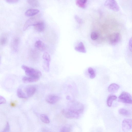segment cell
<instances>
[{
	"mask_svg": "<svg viewBox=\"0 0 132 132\" xmlns=\"http://www.w3.org/2000/svg\"><path fill=\"white\" fill-rule=\"evenodd\" d=\"M87 1L85 0H77L76 1V3L79 7L84 9L87 7Z\"/></svg>",
	"mask_w": 132,
	"mask_h": 132,
	"instance_id": "18",
	"label": "cell"
},
{
	"mask_svg": "<svg viewBox=\"0 0 132 132\" xmlns=\"http://www.w3.org/2000/svg\"><path fill=\"white\" fill-rule=\"evenodd\" d=\"M119 88V86L116 83H113L109 86L108 90L111 93H114L117 92Z\"/></svg>",
	"mask_w": 132,
	"mask_h": 132,
	"instance_id": "14",
	"label": "cell"
},
{
	"mask_svg": "<svg viewBox=\"0 0 132 132\" xmlns=\"http://www.w3.org/2000/svg\"><path fill=\"white\" fill-rule=\"evenodd\" d=\"M118 101L120 102L132 104V96L128 93L127 92H123L119 96Z\"/></svg>",
	"mask_w": 132,
	"mask_h": 132,
	"instance_id": "3",
	"label": "cell"
},
{
	"mask_svg": "<svg viewBox=\"0 0 132 132\" xmlns=\"http://www.w3.org/2000/svg\"><path fill=\"white\" fill-rule=\"evenodd\" d=\"M72 129L71 128L67 127H64L60 129V132H71Z\"/></svg>",
	"mask_w": 132,
	"mask_h": 132,
	"instance_id": "27",
	"label": "cell"
},
{
	"mask_svg": "<svg viewBox=\"0 0 132 132\" xmlns=\"http://www.w3.org/2000/svg\"><path fill=\"white\" fill-rule=\"evenodd\" d=\"M75 49L80 53H85L87 52L84 45L82 42H79L75 48Z\"/></svg>",
	"mask_w": 132,
	"mask_h": 132,
	"instance_id": "13",
	"label": "cell"
},
{
	"mask_svg": "<svg viewBox=\"0 0 132 132\" xmlns=\"http://www.w3.org/2000/svg\"><path fill=\"white\" fill-rule=\"evenodd\" d=\"M21 68L28 77L39 79L42 75V73L39 71L25 65H22Z\"/></svg>",
	"mask_w": 132,
	"mask_h": 132,
	"instance_id": "2",
	"label": "cell"
},
{
	"mask_svg": "<svg viewBox=\"0 0 132 132\" xmlns=\"http://www.w3.org/2000/svg\"><path fill=\"white\" fill-rule=\"evenodd\" d=\"M7 38L6 37H3L0 39V44L1 45H4L6 43Z\"/></svg>",
	"mask_w": 132,
	"mask_h": 132,
	"instance_id": "28",
	"label": "cell"
},
{
	"mask_svg": "<svg viewBox=\"0 0 132 132\" xmlns=\"http://www.w3.org/2000/svg\"><path fill=\"white\" fill-rule=\"evenodd\" d=\"M67 108L80 115L83 112L84 107L81 102L76 100H72L69 102Z\"/></svg>",
	"mask_w": 132,
	"mask_h": 132,
	"instance_id": "1",
	"label": "cell"
},
{
	"mask_svg": "<svg viewBox=\"0 0 132 132\" xmlns=\"http://www.w3.org/2000/svg\"><path fill=\"white\" fill-rule=\"evenodd\" d=\"M60 99L58 96L54 94L48 95L45 98L46 101L50 104H54L58 102Z\"/></svg>",
	"mask_w": 132,
	"mask_h": 132,
	"instance_id": "9",
	"label": "cell"
},
{
	"mask_svg": "<svg viewBox=\"0 0 132 132\" xmlns=\"http://www.w3.org/2000/svg\"><path fill=\"white\" fill-rule=\"evenodd\" d=\"M6 102V100L4 97L0 95V105L4 104Z\"/></svg>",
	"mask_w": 132,
	"mask_h": 132,
	"instance_id": "31",
	"label": "cell"
},
{
	"mask_svg": "<svg viewBox=\"0 0 132 132\" xmlns=\"http://www.w3.org/2000/svg\"><path fill=\"white\" fill-rule=\"evenodd\" d=\"M39 79L24 76L22 78L23 82L25 83H30L38 81Z\"/></svg>",
	"mask_w": 132,
	"mask_h": 132,
	"instance_id": "17",
	"label": "cell"
},
{
	"mask_svg": "<svg viewBox=\"0 0 132 132\" xmlns=\"http://www.w3.org/2000/svg\"><path fill=\"white\" fill-rule=\"evenodd\" d=\"M132 128V119H125L123 120L122 124V129L124 132H128Z\"/></svg>",
	"mask_w": 132,
	"mask_h": 132,
	"instance_id": "7",
	"label": "cell"
},
{
	"mask_svg": "<svg viewBox=\"0 0 132 132\" xmlns=\"http://www.w3.org/2000/svg\"><path fill=\"white\" fill-rule=\"evenodd\" d=\"M39 21L38 16L33 17L27 20L23 28L24 31L30 26H34Z\"/></svg>",
	"mask_w": 132,
	"mask_h": 132,
	"instance_id": "5",
	"label": "cell"
},
{
	"mask_svg": "<svg viewBox=\"0 0 132 132\" xmlns=\"http://www.w3.org/2000/svg\"><path fill=\"white\" fill-rule=\"evenodd\" d=\"M43 58L44 60L51 61V57L50 55L47 52H45L43 55Z\"/></svg>",
	"mask_w": 132,
	"mask_h": 132,
	"instance_id": "26",
	"label": "cell"
},
{
	"mask_svg": "<svg viewBox=\"0 0 132 132\" xmlns=\"http://www.w3.org/2000/svg\"><path fill=\"white\" fill-rule=\"evenodd\" d=\"M35 46L38 50L41 51L44 50L46 48L45 44L41 40L36 41L35 44Z\"/></svg>",
	"mask_w": 132,
	"mask_h": 132,
	"instance_id": "16",
	"label": "cell"
},
{
	"mask_svg": "<svg viewBox=\"0 0 132 132\" xmlns=\"http://www.w3.org/2000/svg\"><path fill=\"white\" fill-rule=\"evenodd\" d=\"M75 19L77 22L79 24H81L82 23L83 21L77 15H75L74 16Z\"/></svg>",
	"mask_w": 132,
	"mask_h": 132,
	"instance_id": "29",
	"label": "cell"
},
{
	"mask_svg": "<svg viewBox=\"0 0 132 132\" xmlns=\"http://www.w3.org/2000/svg\"><path fill=\"white\" fill-rule=\"evenodd\" d=\"M6 1L9 3L13 4L18 2L19 1L18 0H7Z\"/></svg>",
	"mask_w": 132,
	"mask_h": 132,
	"instance_id": "32",
	"label": "cell"
},
{
	"mask_svg": "<svg viewBox=\"0 0 132 132\" xmlns=\"http://www.w3.org/2000/svg\"><path fill=\"white\" fill-rule=\"evenodd\" d=\"M10 126L9 123L7 122L4 130L2 132H9Z\"/></svg>",
	"mask_w": 132,
	"mask_h": 132,
	"instance_id": "30",
	"label": "cell"
},
{
	"mask_svg": "<svg viewBox=\"0 0 132 132\" xmlns=\"http://www.w3.org/2000/svg\"><path fill=\"white\" fill-rule=\"evenodd\" d=\"M39 12V10L36 9H30L26 11L25 13V15L28 17L33 16Z\"/></svg>",
	"mask_w": 132,
	"mask_h": 132,
	"instance_id": "15",
	"label": "cell"
},
{
	"mask_svg": "<svg viewBox=\"0 0 132 132\" xmlns=\"http://www.w3.org/2000/svg\"><path fill=\"white\" fill-rule=\"evenodd\" d=\"M20 40V39L18 37H15L13 39L11 46V48L14 51L17 52L18 51Z\"/></svg>",
	"mask_w": 132,
	"mask_h": 132,
	"instance_id": "12",
	"label": "cell"
},
{
	"mask_svg": "<svg viewBox=\"0 0 132 132\" xmlns=\"http://www.w3.org/2000/svg\"><path fill=\"white\" fill-rule=\"evenodd\" d=\"M1 61V58L0 56V63Z\"/></svg>",
	"mask_w": 132,
	"mask_h": 132,
	"instance_id": "35",
	"label": "cell"
},
{
	"mask_svg": "<svg viewBox=\"0 0 132 132\" xmlns=\"http://www.w3.org/2000/svg\"><path fill=\"white\" fill-rule=\"evenodd\" d=\"M118 112L120 114L124 116H129L131 115V114L130 111L124 108L120 109Z\"/></svg>",
	"mask_w": 132,
	"mask_h": 132,
	"instance_id": "21",
	"label": "cell"
},
{
	"mask_svg": "<svg viewBox=\"0 0 132 132\" xmlns=\"http://www.w3.org/2000/svg\"><path fill=\"white\" fill-rule=\"evenodd\" d=\"M34 29L38 32H42L44 31L45 28V24L44 22L39 21L34 26Z\"/></svg>",
	"mask_w": 132,
	"mask_h": 132,
	"instance_id": "11",
	"label": "cell"
},
{
	"mask_svg": "<svg viewBox=\"0 0 132 132\" xmlns=\"http://www.w3.org/2000/svg\"><path fill=\"white\" fill-rule=\"evenodd\" d=\"M117 98V97L115 95H110L109 96L107 100V104L108 107L112 106L113 101L116 100Z\"/></svg>",
	"mask_w": 132,
	"mask_h": 132,
	"instance_id": "19",
	"label": "cell"
},
{
	"mask_svg": "<svg viewBox=\"0 0 132 132\" xmlns=\"http://www.w3.org/2000/svg\"><path fill=\"white\" fill-rule=\"evenodd\" d=\"M132 38H131L129 40V49L130 50V51H131V52H132Z\"/></svg>",
	"mask_w": 132,
	"mask_h": 132,
	"instance_id": "33",
	"label": "cell"
},
{
	"mask_svg": "<svg viewBox=\"0 0 132 132\" xmlns=\"http://www.w3.org/2000/svg\"><path fill=\"white\" fill-rule=\"evenodd\" d=\"M28 3L33 7H37L39 6V3L37 0H28Z\"/></svg>",
	"mask_w": 132,
	"mask_h": 132,
	"instance_id": "23",
	"label": "cell"
},
{
	"mask_svg": "<svg viewBox=\"0 0 132 132\" xmlns=\"http://www.w3.org/2000/svg\"><path fill=\"white\" fill-rule=\"evenodd\" d=\"M67 99H70V96H67Z\"/></svg>",
	"mask_w": 132,
	"mask_h": 132,
	"instance_id": "34",
	"label": "cell"
},
{
	"mask_svg": "<svg viewBox=\"0 0 132 132\" xmlns=\"http://www.w3.org/2000/svg\"><path fill=\"white\" fill-rule=\"evenodd\" d=\"M121 36L119 33H115L112 34L110 37V41L111 44L116 45L119 42Z\"/></svg>",
	"mask_w": 132,
	"mask_h": 132,
	"instance_id": "8",
	"label": "cell"
},
{
	"mask_svg": "<svg viewBox=\"0 0 132 132\" xmlns=\"http://www.w3.org/2000/svg\"><path fill=\"white\" fill-rule=\"evenodd\" d=\"M99 37V34L98 33L95 32H92L91 35V39L95 40L98 38Z\"/></svg>",
	"mask_w": 132,
	"mask_h": 132,
	"instance_id": "25",
	"label": "cell"
},
{
	"mask_svg": "<svg viewBox=\"0 0 132 132\" xmlns=\"http://www.w3.org/2000/svg\"><path fill=\"white\" fill-rule=\"evenodd\" d=\"M61 113L65 117L70 119H78L80 115L79 114L68 108L63 110Z\"/></svg>",
	"mask_w": 132,
	"mask_h": 132,
	"instance_id": "4",
	"label": "cell"
},
{
	"mask_svg": "<svg viewBox=\"0 0 132 132\" xmlns=\"http://www.w3.org/2000/svg\"><path fill=\"white\" fill-rule=\"evenodd\" d=\"M88 71L90 74V78L93 79L96 76V74L94 71L91 67H89L88 69Z\"/></svg>",
	"mask_w": 132,
	"mask_h": 132,
	"instance_id": "24",
	"label": "cell"
},
{
	"mask_svg": "<svg viewBox=\"0 0 132 132\" xmlns=\"http://www.w3.org/2000/svg\"><path fill=\"white\" fill-rule=\"evenodd\" d=\"M17 95L20 98L26 99L28 98L25 93L20 88H19L17 90Z\"/></svg>",
	"mask_w": 132,
	"mask_h": 132,
	"instance_id": "20",
	"label": "cell"
},
{
	"mask_svg": "<svg viewBox=\"0 0 132 132\" xmlns=\"http://www.w3.org/2000/svg\"><path fill=\"white\" fill-rule=\"evenodd\" d=\"M104 5L108 8L114 11H118L119 10L117 3L114 0H108L106 1Z\"/></svg>",
	"mask_w": 132,
	"mask_h": 132,
	"instance_id": "6",
	"label": "cell"
},
{
	"mask_svg": "<svg viewBox=\"0 0 132 132\" xmlns=\"http://www.w3.org/2000/svg\"><path fill=\"white\" fill-rule=\"evenodd\" d=\"M36 88L33 85L27 86L24 89V91L28 97L33 96L36 93Z\"/></svg>",
	"mask_w": 132,
	"mask_h": 132,
	"instance_id": "10",
	"label": "cell"
},
{
	"mask_svg": "<svg viewBox=\"0 0 132 132\" xmlns=\"http://www.w3.org/2000/svg\"><path fill=\"white\" fill-rule=\"evenodd\" d=\"M41 121L45 124H48L50 122L49 119L47 115L45 114H42L40 116Z\"/></svg>",
	"mask_w": 132,
	"mask_h": 132,
	"instance_id": "22",
	"label": "cell"
}]
</instances>
